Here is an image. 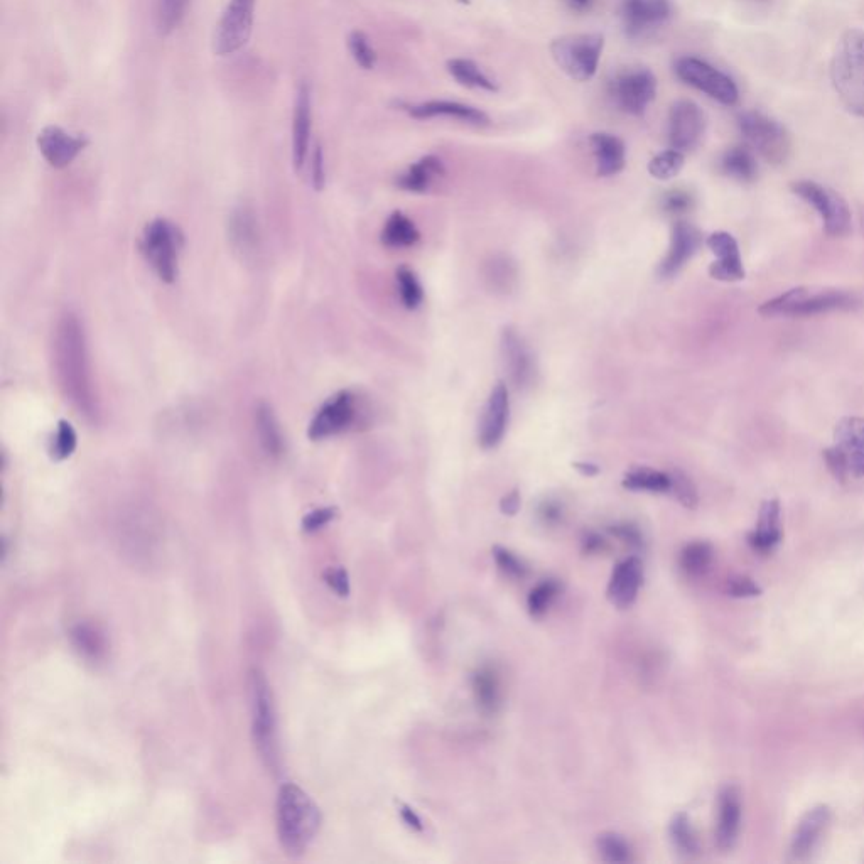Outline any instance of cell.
Instances as JSON below:
<instances>
[{
  "label": "cell",
  "instance_id": "6da1fadb",
  "mask_svg": "<svg viewBox=\"0 0 864 864\" xmlns=\"http://www.w3.org/2000/svg\"><path fill=\"white\" fill-rule=\"evenodd\" d=\"M321 826L314 800L294 783H286L277 797V834L287 854L301 856Z\"/></svg>",
  "mask_w": 864,
  "mask_h": 864
},
{
  "label": "cell",
  "instance_id": "7a4b0ae2",
  "mask_svg": "<svg viewBox=\"0 0 864 864\" xmlns=\"http://www.w3.org/2000/svg\"><path fill=\"white\" fill-rule=\"evenodd\" d=\"M832 87L851 114L864 119V31L848 29L831 60Z\"/></svg>",
  "mask_w": 864,
  "mask_h": 864
},
{
  "label": "cell",
  "instance_id": "3957f363",
  "mask_svg": "<svg viewBox=\"0 0 864 864\" xmlns=\"http://www.w3.org/2000/svg\"><path fill=\"white\" fill-rule=\"evenodd\" d=\"M250 708H252V736L255 748L267 767H277L279 740H277V713L269 682L260 670L250 672Z\"/></svg>",
  "mask_w": 864,
  "mask_h": 864
},
{
  "label": "cell",
  "instance_id": "277c9868",
  "mask_svg": "<svg viewBox=\"0 0 864 864\" xmlns=\"http://www.w3.org/2000/svg\"><path fill=\"white\" fill-rule=\"evenodd\" d=\"M58 360H60L63 382L76 404L90 409V385H88L87 358L80 324L73 316H66L58 335Z\"/></svg>",
  "mask_w": 864,
  "mask_h": 864
},
{
  "label": "cell",
  "instance_id": "5b68a950",
  "mask_svg": "<svg viewBox=\"0 0 864 864\" xmlns=\"http://www.w3.org/2000/svg\"><path fill=\"white\" fill-rule=\"evenodd\" d=\"M605 38L600 33L566 34L551 43L552 60L571 80L589 81L600 66Z\"/></svg>",
  "mask_w": 864,
  "mask_h": 864
},
{
  "label": "cell",
  "instance_id": "8992f818",
  "mask_svg": "<svg viewBox=\"0 0 864 864\" xmlns=\"http://www.w3.org/2000/svg\"><path fill=\"white\" fill-rule=\"evenodd\" d=\"M854 306H856V299L846 292L827 291L812 294L805 287H795L763 303L758 313L765 318H777V316L809 318L829 311L851 309Z\"/></svg>",
  "mask_w": 864,
  "mask_h": 864
},
{
  "label": "cell",
  "instance_id": "52a82bcc",
  "mask_svg": "<svg viewBox=\"0 0 864 864\" xmlns=\"http://www.w3.org/2000/svg\"><path fill=\"white\" fill-rule=\"evenodd\" d=\"M738 127L748 142L765 161L780 166L789 161L792 154V137L778 120L758 110H748L738 115Z\"/></svg>",
  "mask_w": 864,
  "mask_h": 864
},
{
  "label": "cell",
  "instance_id": "ba28073f",
  "mask_svg": "<svg viewBox=\"0 0 864 864\" xmlns=\"http://www.w3.org/2000/svg\"><path fill=\"white\" fill-rule=\"evenodd\" d=\"M141 249L161 281H176L181 235L173 223L164 218L152 220L142 233Z\"/></svg>",
  "mask_w": 864,
  "mask_h": 864
},
{
  "label": "cell",
  "instance_id": "9c48e42d",
  "mask_svg": "<svg viewBox=\"0 0 864 864\" xmlns=\"http://www.w3.org/2000/svg\"><path fill=\"white\" fill-rule=\"evenodd\" d=\"M792 191L821 215L824 230L829 237L848 235L851 230V210L843 196L807 179L792 183Z\"/></svg>",
  "mask_w": 864,
  "mask_h": 864
},
{
  "label": "cell",
  "instance_id": "30bf717a",
  "mask_svg": "<svg viewBox=\"0 0 864 864\" xmlns=\"http://www.w3.org/2000/svg\"><path fill=\"white\" fill-rule=\"evenodd\" d=\"M674 70L684 83L699 92L706 93L721 105L733 107L740 100V92L735 81L704 60L694 56H684L675 61Z\"/></svg>",
  "mask_w": 864,
  "mask_h": 864
},
{
  "label": "cell",
  "instance_id": "8fae6325",
  "mask_svg": "<svg viewBox=\"0 0 864 864\" xmlns=\"http://www.w3.org/2000/svg\"><path fill=\"white\" fill-rule=\"evenodd\" d=\"M257 0H228L213 39L216 56H232L249 43Z\"/></svg>",
  "mask_w": 864,
  "mask_h": 864
},
{
  "label": "cell",
  "instance_id": "7c38bea8",
  "mask_svg": "<svg viewBox=\"0 0 864 864\" xmlns=\"http://www.w3.org/2000/svg\"><path fill=\"white\" fill-rule=\"evenodd\" d=\"M610 95L625 114L642 117L657 97V78L645 68L621 71L611 80Z\"/></svg>",
  "mask_w": 864,
  "mask_h": 864
},
{
  "label": "cell",
  "instance_id": "4fadbf2b",
  "mask_svg": "<svg viewBox=\"0 0 864 864\" xmlns=\"http://www.w3.org/2000/svg\"><path fill=\"white\" fill-rule=\"evenodd\" d=\"M357 399L350 390H341L326 400L309 422L308 436L311 441H323L350 429L357 421Z\"/></svg>",
  "mask_w": 864,
  "mask_h": 864
},
{
  "label": "cell",
  "instance_id": "5bb4252c",
  "mask_svg": "<svg viewBox=\"0 0 864 864\" xmlns=\"http://www.w3.org/2000/svg\"><path fill=\"white\" fill-rule=\"evenodd\" d=\"M672 0H621L620 16L628 38H647L669 21Z\"/></svg>",
  "mask_w": 864,
  "mask_h": 864
},
{
  "label": "cell",
  "instance_id": "9a60e30c",
  "mask_svg": "<svg viewBox=\"0 0 864 864\" xmlns=\"http://www.w3.org/2000/svg\"><path fill=\"white\" fill-rule=\"evenodd\" d=\"M706 130V117L692 100H677L669 110L667 137L672 149L686 152L699 146Z\"/></svg>",
  "mask_w": 864,
  "mask_h": 864
},
{
  "label": "cell",
  "instance_id": "2e32d148",
  "mask_svg": "<svg viewBox=\"0 0 864 864\" xmlns=\"http://www.w3.org/2000/svg\"><path fill=\"white\" fill-rule=\"evenodd\" d=\"M508 417H510V399H508L507 384L497 382L488 395L481 416L480 429H478L481 448L493 449L502 443L503 436L507 432Z\"/></svg>",
  "mask_w": 864,
  "mask_h": 864
},
{
  "label": "cell",
  "instance_id": "e0dca14e",
  "mask_svg": "<svg viewBox=\"0 0 864 864\" xmlns=\"http://www.w3.org/2000/svg\"><path fill=\"white\" fill-rule=\"evenodd\" d=\"M87 144L85 137L68 134L58 125H48L38 135L39 152L43 154L49 166L56 169L70 166Z\"/></svg>",
  "mask_w": 864,
  "mask_h": 864
},
{
  "label": "cell",
  "instance_id": "ac0fdd59",
  "mask_svg": "<svg viewBox=\"0 0 864 864\" xmlns=\"http://www.w3.org/2000/svg\"><path fill=\"white\" fill-rule=\"evenodd\" d=\"M311 127H313L311 88L308 87V83H301L297 88L294 117H292V164L296 171H303L308 161Z\"/></svg>",
  "mask_w": 864,
  "mask_h": 864
},
{
  "label": "cell",
  "instance_id": "d6986e66",
  "mask_svg": "<svg viewBox=\"0 0 864 864\" xmlns=\"http://www.w3.org/2000/svg\"><path fill=\"white\" fill-rule=\"evenodd\" d=\"M831 822V809L829 805H816L805 812L795 827L792 843H790V854L792 858L804 861L809 859L821 843L822 836Z\"/></svg>",
  "mask_w": 864,
  "mask_h": 864
},
{
  "label": "cell",
  "instance_id": "ffe728a7",
  "mask_svg": "<svg viewBox=\"0 0 864 864\" xmlns=\"http://www.w3.org/2000/svg\"><path fill=\"white\" fill-rule=\"evenodd\" d=\"M708 247L718 260L713 262L709 274L716 281L738 282L743 281L746 276L743 259H741L740 247L735 237L728 232H714L709 235Z\"/></svg>",
  "mask_w": 864,
  "mask_h": 864
},
{
  "label": "cell",
  "instance_id": "44dd1931",
  "mask_svg": "<svg viewBox=\"0 0 864 864\" xmlns=\"http://www.w3.org/2000/svg\"><path fill=\"white\" fill-rule=\"evenodd\" d=\"M502 357L510 380L517 389H525L532 384L535 375V363L532 353L525 345L522 336L513 330L505 328L502 333Z\"/></svg>",
  "mask_w": 864,
  "mask_h": 864
},
{
  "label": "cell",
  "instance_id": "7402d4cb",
  "mask_svg": "<svg viewBox=\"0 0 864 864\" xmlns=\"http://www.w3.org/2000/svg\"><path fill=\"white\" fill-rule=\"evenodd\" d=\"M701 233L691 223L677 222L672 228L670 249L660 264L659 274L662 277H672L692 259L697 249L701 247Z\"/></svg>",
  "mask_w": 864,
  "mask_h": 864
},
{
  "label": "cell",
  "instance_id": "603a6c76",
  "mask_svg": "<svg viewBox=\"0 0 864 864\" xmlns=\"http://www.w3.org/2000/svg\"><path fill=\"white\" fill-rule=\"evenodd\" d=\"M412 119L427 120L436 117L456 119L471 125H488L490 119L480 108L471 107L466 103L449 102V100H431V102L416 103V105H405L404 108Z\"/></svg>",
  "mask_w": 864,
  "mask_h": 864
},
{
  "label": "cell",
  "instance_id": "cb8c5ba5",
  "mask_svg": "<svg viewBox=\"0 0 864 864\" xmlns=\"http://www.w3.org/2000/svg\"><path fill=\"white\" fill-rule=\"evenodd\" d=\"M741 827L740 790L728 785L721 790L718 802V824H716V844L721 851L735 848Z\"/></svg>",
  "mask_w": 864,
  "mask_h": 864
},
{
  "label": "cell",
  "instance_id": "d4e9b609",
  "mask_svg": "<svg viewBox=\"0 0 864 864\" xmlns=\"http://www.w3.org/2000/svg\"><path fill=\"white\" fill-rule=\"evenodd\" d=\"M834 439L839 451L848 461L851 476H864V419L863 417H843L834 429Z\"/></svg>",
  "mask_w": 864,
  "mask_h": 864
},
{
  "label": "cell",
  "instance_id": "484cf974",
  "mask_svg": "<svg viewBox=\"0 0 864 864\" xmlns=\"http://www.w3.org/2000/svg\"><path fill=\"white\" fill-rule=\"evenodd\" d=\"M643 569L638 557H628L615 567L608 584V598L616 608H630L642 586Z\"/></svg>",
  "mask_w": 864,
  "mask_h": 864
},
{
  "label": "cell",
  "instance_id": "4316f807",
  "mask_svg": "<svg viewBox=\"0 0 864 864\" xmlns=\"http://www.w3.org/2000/svg\"><path fill=\"white\" fill-rule=\"evenodd\" d=\"M782 540V520H780V502L777 498L765 500L758 513L756 529L748 535L751 549L760 554H768Z\"/></svg>",
  "mask_w": 864,
  "mask_h": 864
},
{
  "label": "cell",
  "instance_id": "83f0119b",
  "mask_svg": "<svg viewBox=\"0 0 864 864\" xmlns=\"http://www.w3.org/2000/svg\"><path fill=\"white\" fill-rule=\"evenodd\" d=\"M593 149L596 171L601 178H610L621 173L627 162V149L620 137L608 132H596L589 137Z\"/></svg>",
  "mask_w": 864,
  "mask_h": 864
},
{
  "label": "cell",
  "instance_id": "f1b7e54d",
  "mask_svg": "<svg viewBox=\"0 0 864 864\" xmlns=\"http://www.w3.org/2000/svg\"><path fill=\"white\" fill-rule=\"evenodd\" d=\"M476 706L486 716H495L502 706V684L492 665H483L473 674Z\"/></svg>",
  "mask_w": 864,
  "mask_h": 864
},
{
  "label": "cell",
  "instance_id": "f546056e",
  "mask_svg": "<svg viewBox=\"0 0 864 864\" xmlns=\"http://www.w3.org/2000/svg\"><path fill=\"white\" fill-rule=\"evenodd\" d=\"M444 176V164L438 156H424L407 168L397 179L400 189L411 193H426L436 179Z\"/></svg>",
  "mask_w": 864,
  "mask_h": 864
},
{
  "label": "cell",
  "instance_id": "4dcf8cb0",
  "mask_svg": "<svg viewBox=\"0 0 864 864\" xmlns=\"http://www.w3.org/2000/svg\"><path fill=\"white\" fill-rule=\"evenodd\" d=\"M446 66H448L449 75L453 76L454 80L463 87L476 88V90L490 93H497L500 90L497 81L493 80L492 76L486 75L475 61L466 60V58H453V60L448 61Z\"/></svg>",
  "mask_w": 864,
  "mask_h": 864
},
{
  "label": "cell",
  "instance_id": "1f68e13d",
  "mask_svg": "<svg viewBox=\"0 0 864 864\" xmlns=\"http://www.w3.org/2000/svg\"><path fill=\"white\" fill-rule=\"evenodd\" d=\"M255 427L265 453L269 456H281L284 451V439H282L276 414L270 405L260 404L255 409Z\"/></svg>",
  "mask_w": 864,
  "mask_h": 864
},
{
  "label": "cell",
  "instance_id": "d6a6232c",
  "mask_svg": "<svg viewBox=\"0 0 864 864\" xmlns=\"http://www.w3.org/2000/svg\"><path fill=\"white\" fill-rule=\"evenodd\" d=\"M721 171L736 181L750 183L756 179L758 164H756L753 152L748 147L736 146L724 152L723 157H721Z\"/></svg>",
  "mask_w": 864,
  "mask_h": 864
},
{
  "label": "cell",
  "instance_id": "836d02e7",
  "mask_svg": "<svg viewBox=\"0 0 864 864\" xmlns=\"http://www.w3.org/2000/svg\"><path fill=\"white\" fill-rule=\"evenodd\" d=\"M419 238H421V233L417 230L414 222L400 211H395L389 216V220L382 230V242L392 249L412 247L419 242Z\"/></svg>",
  "mask_w": 864,
  "mask_h": 864
},
{
  "label": "cell",
  "instance_id": "e575fe53",
  "mask_svg": "<svg viewBox=\"0 0 864 864\" xmlns=\"http://www.w3.org/2000/svg\"><path fill=\"white\" fill-rule=\"evenodd\" d=\"M623 486L632 492L667 493L670 492L672 480H670V473L642 466L628 471L623 478Z\"/></svg>",
  "mask_w": 864,
  "mask_h": 864
},
{
  "label": "cell",
  "instance_id": "d590c367",
  "mask_svg": "<svg viewBox=\"0 0 864 864\" xmlns=\"http://www.w3.org/2000/svg\"><path fill=\"white\" fill-rule=\"evenodd\" d=\"M71 642L85 659L100 660L107 654V640L97 627L80 623L71 630Z\"/></svg>",
  "mask_w": 864,
  "mask_h": 864
},
{
  "label": "cell",
  "instance_id": "8d00e7d4",
  "mask_svg": "<svg viewBox=\"0 0 864 864\" xmlns=\"http://www.w3.org/2000/svg\"><path fill=\"white\" fill-rule=\"evenodd\" d=\"M713 561V546L709 542H702V540L687 544L682 549L681 557H679L682 571L692 578H699L702 574L708 573Z\"/></svg>",
  "mask_w": 864,
  "mask_h": 864
},
{
  "label": "cell",
  "instance_id": "74e56055",
  "mask_svg": "<svg viewBox=\"0 0 864 864\" xmlns=\"http://www.w3.org/2000/svg\"><path fill=\"white\" fill-rule=\"evenodd\" d=\"M670 837H672V843H674L677 853L681 854L682 858H696L699 854V841H697L696 832L692 827L691 819L684 812L674 816L670 822Z\"/></svg>",
  "mask_w": 864,
  "mask_h": 864
},
{
  "label": "cell",
  "instance_id": "f35d334b",
  "mask_svg": "<svg viewBox=\"0 0 864 864\" xmlns=\"http://www.w3.org/2000/svg\"><path fill=\"white\" fill-rule=\"evenodd\" d=\"M191 0H156V27L161 36L173 34L188 12Z\"/></svg>",
  "mask_w": 864,
  "mask_h": 864
},
{
  "label": "cell",
  "instance_id": "ab89813d",
  "mask_svg": "<svg viewBox=\"0 0 864 864\" xmlns=\"http://www.w3.org/2000/svg\"><path fill=\"white\" fill-rule=\"evenodd\" d=\"M596 846H598L601 859L605 863L625 864L633 861V851L630 844L615 832L601 834L596 841Z\"/></svg>",
  "mask_w": 864,
  "mask_h": 864
},
{
  "label": "cell",
  "instance_id": "60d3db41",
  "mask_svg": "<svg viewBox=\"0 0 864 864\" xmlns=\"http://www.w3.org/2000/svg\"><path fill=\"white\" fill-rule=\"evenodd\" d=\"M397 287H399L400 301L407 309H417L424 301V291L421 282L417 279L416 272L409 267H399L395 272Z\"/></svg>",
  "mask_w": 864,
  "mask_h": 864
},
{
  "label": "cell",
  "instance_id": "b9f144b4",
  "mask_svg": "<svg viewBox=\"0 0 864 864\" xmlns=\"http://www.w3.org/2000/svg\"><path fill=\"white\" fill-rule=\"evenodd\" d=\"M684 152L677 151V149H667V151L660 152L657 156L650 161L648 164V173L650 176L655 179H660V181H669V179L675 178L677 174L681 173L682 168H684Z\"/></svg>",
  "mask_w": 864,
  "mask_h": 864
},
{
  "label": "cell",
  "instance_id": "7bdbcfd3",
  "mask_svg": "<svg viewBox=\"0 0 864 864\" xmlns=\"http://www.w3.org/2000/svg\"><path fill=\"white\" fill-rule=\"evenodd\" d=\"M232 238L242 252H252L257 245V228L254 216L249 211H237L232 218Z\"/></svg>",
  "mask_w": 864,
  "mask_h": 864
},
{
  "label": "cell",
  "instance_id": "ee69618b",
  "mask_svg": "<svg viewBox=\"0 0 864 864\" xmlns=\"http://www.w3.org/2000/svg\"><path fill=\"white\" fill-rule=\"evenodd\" d=\"M76 444H78V436H76L75 429L70 422L61 419L58 422V427H56L51 449H49L51 458L54 461H65V459L70 458L71 454L75 453Z\"/></svg>",
  "mask_w": 864,
  "mask_h": 864
},
{
  "label": "cell",
  "instance_id": "f6af8a7d",
  "mask_svg": "<svg viewBox=\"0 0 864 864\" xmlns=\"http://www.w3.org/2000/svg\"><path fill=\"white\" fill-rule=\"evenodd\" d=\"M348 49H350L353 60L357 61V65L363 70H373L377 65V53L370 44L367 34L362 33V31H353L348 36Z\"/></svg>",
  "mask_w": 864,
  "mask_h": 864
},
{
  "label": "cell",
  "instance_id": "bcb514c9",
  "mask_svg": "<svg viewBox=\"0 0 864 864\" xmlns=\"http://www.w3.org/2000/svg\"><path fill=\"white\" fill-rule=\"evenodd\" d=\"M557 594H559V584H557L556 581L547 579V581H542V583L537 584V586L530 591L529 600H527L530 615H544Z\"/></svg>",
  "mask_w": 864,
  "mask_h": 864
},
{
  "label": "cell",
  "instance_id": "7dc6e473",
  "mask_svg": "<svg viewBox=\"0 0 864 864\" xmlns=\"http://www.w3.org/2000/svg\"><path fill=\"white\" fill-rule=\"evenodd\" d=\"M670 480H672V486H670V493L674 495L679 503H682L684 507L694 508L697 507V503H699V495H697L696 486L692 483L691 478L686 475V473H682V471H672L670 473Z\"/></svg>",
  "mask_w": 864,
  "mask_h": 864
},
{
  "label": "cell",
  "instance_id": "c3c4849f",
  "mask_svg": "<svg viewBox=\"0 0 864 864\" xmlns=\"http://www.w3.org/2000/svg\"><path fill=\"white\" fill-rule=\"evenodd\" d=\"M493 557H495L497 566L510 578L522 579L527 576V567H525L524 562L520 561L519 557L505 547H495Z\"/></svg>",
  "mask_w": 864,
  "mask_h": 864
},
{
  "label": "cell",
  "instance_id": "681fc988",
  "mask_svg": "<svg viewBox=\"0 0 864 864\" xmlns=\"http://www.w3.org/2000/svg\"><path fill=\"white\" fill-rule=\"evenodd\" d=\"M692 206H694V198L686 189H670L662 198V208L669 215H684L692 210Z\"/></svg>",
  "mask_w": 864,
  "mask_h": 864
},
{
  "label": "cell",
  "instance_id": "f907efd6",
  "mask_svg": "<svg viewBox=\"0 0 864 864\" xmlns=\"http://www.w3.org/2000/svg\"><path fill=\"white\" fill-rule=\"evenodd\" d=\"M824 461H826L827 468L831 471V475L836 478L839 483H846L848 481L849 476H851V471H849L848 461L844 458V454L839 451L837 446H831V448H827L824 451Z\"/></svg>",
  "mask_w": 864,
  "mask_h": 864
},
{
  "label": "cell",
  "instance_id": "816d5d0a",
  "mask_svg": "<svg viewBox=\"0 0 864 864\" xmlns=\"http://www.w3.org/2000/svg\"><path fill=\"white\" fill-rule=\"evenodd\" d=\"M726 593L733 598H755V596L762 594V588L748 576H735V578L728 579Z\"/></svg>",
  "mask_w": 864,
  "mask_h": 864
},
{
  "label": "cell",
  "instance_id": "f5cc1de1",
  "mask_svg": "<svg viewBox=\"0 0 864 864\" xmlns=\"http://www.w3.org/2000/svg\"><path fill=\"white\" fill-rule=\"evenodd\" d=\"M537 517L542 524L556 527L564 520V505L556 498H546L537 507Z\"/></svg>",
  "mask_w": 864,
  "mask_h": 864
},
{
  "label": "cell",
  "instance_id": "db71d44e",
  "mask_svg": "<svg viewBox=\"0 0 864 864\" xmlns=\"http://www.w3.org/2000/svg\"><path fill=\"white\" fill-rule=\"evenodd\" d=\"M336 517V508L326 507V508H316L313 512H309L306 517L303 519V530L304 532H309V534H313V532H318V530L323 529L326 525L330 524L331 520Z\"/></svg>",
  "mask_w": 864,
  "mask_h": 864
},
{
  "label": "cell",
  "instance_id": "11a10c76",
  "mask_svg": "<svg viewBox=\"0 0 864 864\" xmlns=\"http://www.w3.org/2000/svg\"><path fill=\"white\" fill-rule=\"evenodd\" d=\"M324 581L338 596L346 598L350 594V579L343 567H333L324 573Z\"/></svg>",
  "mask_w": 864,
  "mask_h": 864
},
{
  "label": "cell",
  "instance_id": "9f6ffc18",
  "mask_svg": "<svg viewBox=\"0 0 864 864\" xmlns=\"http://www.w3.org/2000/svg\"><path fill=\"white\" fill-rule=\"evenodd\" d=\"M610 532L630 547L643 546V535L637 525L628 524V522L611 525Z\"/></svg>",
  "mask_w": 864,
  "mask_h": 864
},
{
  "label": "cell",
  "instance_id": "6f0895ef",
  "mask_svg": "<svg viewBox=\"0 0 864 864\" xmlns=\"http://www.w3.org/2000/svg\"><path fill=\"white\" fill-rule=\"evenodd\" d=\"M311 184L316 191H321L326 184V171H324V156L321 147H314L311 157Z\"/></svg>",
  "mask_w": 864,
  "mask_h": 864
},
{
  "label": "cell",
  "instance_id": "680465c9",
  "mask_svg": "<svg viewBox=\"0 0 864 864\" xmlns=\"http://www.w3.org/2000/svg\"><path fill=\"white\" fill-rule=\"evenodd\" d=\"M606 547H608V544H606V540L601 535L589 532V534L583 537V551L586 554H600V552L606 551Z\"/></svg>",
  "mask_w": 864,
  "mask_h": 864
},
{
  "label": "cell",
  "instance_id": "91938a15",
  "mask_svg": "<svg viewBox=\"0 0 864 864\" xmlns=\"http://www.w3.org/2000/svg\"><path fill=\"white\" fill-rule=\"evenodd\" d=\"M520 508V493L519 490H513V492L507 493L505 497L500 500V510L505 515H515V513L519 512Z\"/></svg>",
  "mask_w": 864,
  "mask_h": 864
},
{
  "label": "cell",
  "instance_id": "94428289",
  "mask_svg": "<svg viewBox=\"0 0 864 864\" xmlns=\"http://www.w3.org/2000/svg\"><path fill=\"white\" fill-rule=\"evenodd\" d=\"M400 817H402V821L407 824V827H411L412 831H424V824H422L421 817L417 816L414 809H411L409 805H402V807H400Z\"/></svg>",
  "mask_w": 864,
  "mask_h": 864
},
{
  "label": "cell",
  "instance_id": "6125c7cd",
  "mask_svg": "<svg viewBox=\"0 0 864 864\" xmlns=\"http://www.w3.org/2000/svg\"><path fill=\"white\" fill-rule=\"evenodd\" d=\"M598 0H562V4L574 14H588L593 11Z\"/></svg>",
  "mask_w": 864,
  "mask_h": 864
},
{
  "label": "cell",
  "instance_id": "be15d7a7",
  "mask_svg": "<svg viewBox=\"0 0 864 864\" xmlns=\"http://www.w3.org/2000/svg\"><path fill=\"white\" fill-rule=\"evenodd\" d=\"M573 466L583 476H596L600 473V468L593 463H574Z\"/></svg>",
  "mask_w": 864,
  "mask_h": 864
},
{
  "label": "cell",
  "instance_id": "e7e4bbea",
  "mask_svg": "<svg viewBox=\"0 0 864 864\" xmlns=\"http://www.w3.org/2000/svg\"><path fill=\"white\" fill-rule=\"evenodd\" d=\"M459 2H461V4H466V6L470 4V0H459Z\"/></svg>",
  "mask_w": 864,
  "mask_h": 864
}]
</instances>
